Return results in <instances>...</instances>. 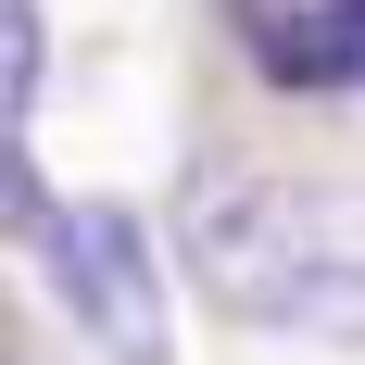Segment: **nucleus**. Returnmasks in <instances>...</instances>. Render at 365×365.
I'll return each instance as SVG.
<instances>
[{
	"instance_id": "obj_1",
	"label": "nucleus",
	"mask_w": 365,
	"mask_h": 365,
	"mask_svg": "<svg viewBox=\"0 0 365 365\" xmlns=\"http://www.w3.org/2000/svg\"><path fill=\"white\" fill-rule=\"evenodd\" d=\"M353 227L328 215V202H302V189L277 177H240V164H215V177H189V277L227 302V315H252V328H277V302L315 277V252H340Z\"/></svg>"
},
{
	"instance_id": "obj_2",
	"label": "nucleus",
	"mask_w": 365,
	"mask_h": 365,
	"mask_svg": "<svg viewBox=\"0 0 365 365\" xmlns=\"http://www.w3.org/2000/svg\"><path fill=\"white\" fill-rule=\"evenodd\" d=\"M38 277L63 302L88 353L113 365H177V315H164V252H151V227L126 202H63L51 240H38Z\"/></svg>"
},
{
	"instance_id": "obj_3",
	"label": "nucleus",
	"mask_w": 365,
	"mask_h": 365,
	"mask_svg": "<svg viewBox=\"0 0 365 365\" xmlns=\"http://www.w3.org/2000/svg\"><path fill=\"white\" fill-rule=\"evenodd\" d=\"M38 88H51V13L0 0V139H38Z\"/></svg>"
}]
</instances>
